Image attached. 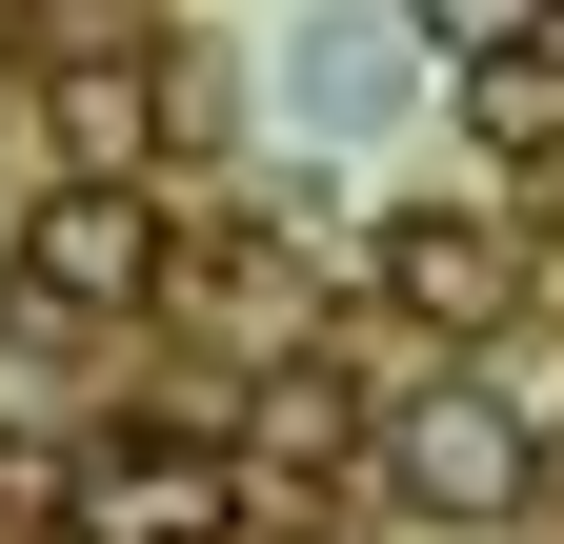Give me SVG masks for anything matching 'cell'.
<instances>
[{"label": "cell", "instance_id": "cell-3", "mask_svg": "<svg viewBox=\"0 0 564 544\" xmlns=\"http://www.w3.org/2000/svg\"><path fill=\"white\" fill-rule=\"evenodd\" d=\"M242 524V464L182 444V424H121L82 444V485H61V544H223Z\"/></svg>", "mask_w": 564, "mask_h": 544}, {"label": "cell", "instance_id": "cell-5", "mask_svg": "<svg viewBox=\"0 0 564 544\" xmlns=\"http://www.w3.org/2000/svg\"><path fill=\"white\" fill-rule=\"evenodd\" d=\"M464 142H484V162H564V41H544V21L464 41Z\"/></svg>", "mask_w": 564, "mask_h": 544}, {"label": "cell", "instance_id": "cell-6", "mask_svg": "<svg viewBox=\"0 0 564 544\" xmlns=\"http://www.w3.org/2000/svg\"><path fill=\"white\" fill-rule=\"evenodd\" d=\"M544 41H564V0H544Z\"/></svg>", "mask_w": 564, "mask_h": 544}, {"label": "cell", "instance_id": "cell-4", "mask_svg": "<svg viewBox=\"0 0 564 544\" xmlns=\"http://www.w3.org/2000/svg\"><path fill=\"white\" fill-rule=\"evenodd\" d=\"M383 303H403V323H484V303H505V222L403 202V222H383Z\"/></svg>", "mask_w": 564, "mask_h": 544}, {"label": "cell", "instance_id": "cell-1", "mask_svg": "<svg viewBox=\"0 0 564 544\" xmlns=\"http://www.w3.org/2000/svg\"><path fill=\"white\" fill-rule=\"evenodd\" d=\"M0 283L61 303V323H141V303H162V202H141V182H41L21 242H0Z\"/></svg>", "mask_w": 564, "mask_h": 544}, {"label": "cell", "instance_id": "cell-2", "mask_svg": "<svg viewBox=\"0 0 564 544\" xmlns=\"http://www.w3.org/2000/svg\"><path fill=\"white\" fill-rule=\"evenodd\" d=\"M383 485L444 504V524H524L544 504V444H524V403H484V383H403L383 403Z\"/></svg>", "mask_w": 564, "mask_h": 544}]
</instances>
